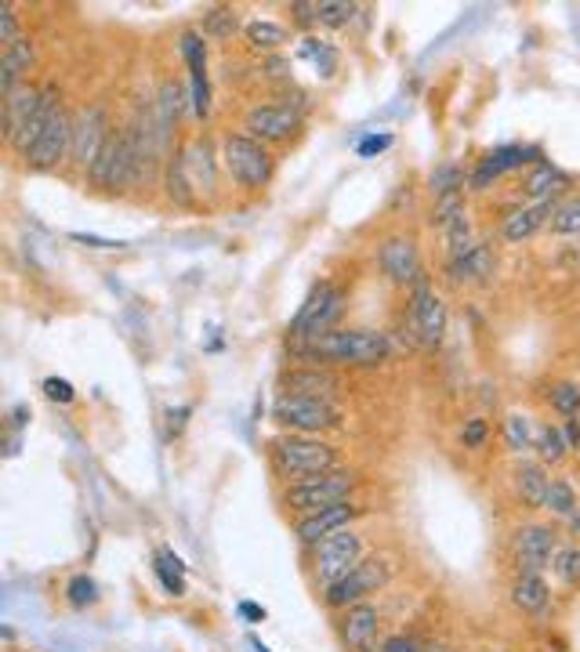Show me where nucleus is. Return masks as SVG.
<instances>
[{
    "mask_svg": "<svg viewBox=\"0 0 580 652\" xmlns=\"http://www.w3.org/2000/svg\"><path fill=\"white\" fill-rule=\"evenodd\" d=\"M392 356V337L385 330H370V326H338L313 337V341L291 345V362L298 367H377Z\"/></svg>",
    "mask_w": 580,
    "mask_h": 652,
    "instance_id": "f257e3e1",
    "label": "nucleus"
},
{
    "mask_svg": "<svg viewBox=\"0 0 580 652\" xmlns=\"http://www.w3.org/2000/svg\"><path fill=\"white\" fill-rule=\"evenodd\" d=\"M269 468L283 482H305L316 479V475L338 471L344 468V454L338 443H330L324 435H291L280 432L276 438H269Z\"/></svg>",
    "mask_w": 580,
    "mask_h": 652,
    "instance_id": "f03ea898",
    "label": "nucleus"
},
{
    "mask_svg": "<svg viewBox=\"0 0 580 652\" xmlns=\"http://www.w3.org/2000/svg\"><path fill=\"white\" fill-rule=\"evenodd\" d=\"M221 153V171L226 178L237 185L240 193H265L276 178V153L269 145H262L258 138L243 131H226L218 142Z\"/></svg>",
    "mask_w": 580,
    "mask_h": 652,
    "instance_id": "7ed1b4c3",
    "label": "nucleus"
},
{
    "mask_svg": "<svg viewBox=\"0 0 580 652\" xmlns=\"http://www.w3.org/2000/svg\"><path fill=\"white\" fill-rule=\"evenodd\" d=\"M360 489H363L360 471L338 468V471L316 475V479L283 486L280 489V508L287 511L291 519H308V515H319V511H327V508L344 504V500H355Z\"/></svg>",
    "mask_w": 580,
    "mask_h": 652,
    "instance_id": "20e7f679",
    "label": "nucleus"
},
{
    "mask_svg": "<svg viewBox=\"0 0 580 652\" xmlns=\"http://www.w3.org/2000/svg\"><path fill=\"white\" fill-rule=\"evenodd\" d=\"M370 558V541L363 530H341L335 536H327L324 544H316L313 551H305V573L308 584L316 587L319 595L327 591L330 584H338L341 576H349L360 562Z\"/></svg>",
    "mask_w": 580,
    "mask_h": 652,
    "instance_id": "39448f33",
    "label": "nucleus"
},
{
    "mask_svg": "<svg viewBox=\"0 0 580 652\" xmlns=\"http://www.w3.org/2000/svg\"><path fill=\"white\" fill-rule=\"evenodd\" d=\"M273 424L291 435H327L344 424V410L335 399H302V395H276Z\"/></svg>",
    "mask_w": 580,
    "mask_h": 652,
    "instance_id": "423d86ee",
    "label": "nucleus"
},
{
    "mask_svg": "<svg viewBox=\"0 0 580 652\" xmlns=\"http://www.w3.org/2000/svg\"><path fill=\"white\" fill-rule=\"evenodd\" d=\"M396 576V566H392L389 555H370L366 562H360L349 576H341L338 584H330L319 601H324L327 612H341L349 606H360V601H370L374 595H381Z\"/></svg>",
    "mask_w": 580,
    "mask_h": 652,
    "instance_id": "0eeeda50",
    "label": "nucleus"
},
{
    "mask_svg": "<svg viewBox=\"0 0 580 652\" xmlns=\"http://www.w3.org/2000/svg\"><path fill=\"white\" fill-rule=\"evenodd\" d=\"M447 326H450L447 301L431 291V283L422 275V280L411 286V297H406V334H411L414 345L436 352L442 345V337H447Z\"/></svg>",
    "mask_w": 580,
    "mask_h": 652,
    "instance_id": "6e6552de",
    "label": "nucleus"
},
{
    "mask_svg": "<svg viewBox=\"0 0 580 652\" xmlns=\"http://www.w3.org/2000/svg\"><path fill=\"white\" fill-rule=\"evenodd\" d=\"M344 294L338 283L330 280H319L313 291H308V297L302 301L298 316L291 319V345L298 341H313V337L327 334V330H338V319L344 316Z\"/></svg>",
    "mask_w": 580,
    "mask_h": 652,
    "instance_id": "1a4fd4ad",
    "label": "nucleus"
},
{
    "mask_svg": "<svg viewBox=\"0 0 580 652\" xmlns=\"http://www.w3.org/2000/svg\"><path fill=\"white\" fill-rule=\"evenodd\" d=\"M559 530L555 522H523L512 530V569L515 576L523 573H537L545 576L551 569L555 555H559Z\"/></svg>",
    "mask_w": 580,
    "mask_h": 652,
    "instance_id": "9d476101",
    "label": "nucleus"
},
{
    "mask_svg": "<svg viewBox=\"0 0 580 652\" xmlns=\"http://www.w3.org/2000/svg\"><path fill=\"white\" fill-rule=\"evenodd\" d=\"M302 128H305V112L287 102H254V106H247L240 120V131L258 138V142L269 149L287 145L291 138L302 134Z\"/></svg>",
    "mask_w": 580,
    "mask_h": 652,
    "instance_id": "9b49d317",
    "label": "nucleus"
},
{
    "mask_svg": "<svg viewBox=\"0 0 580 652\" xmlns=\"http://www.w3.org/2000/svg\"><path fill=\"white\" fill-rule=\"evenodd\" d=\"M117 128L109 123V109L106 102H88L84 109L73 112V156H69V167H77L84 178H88V171L95 167L98 153L106 149L109 134Z\"/></svg>",
    "mask_w": 580,
    "mask_h": 652,
    "instance_id": "f8f14e48",
    "label": "nucleus"
},
{
    "mask_svg": "<svg viewBox=\"0 0 580 652\" xmlns=\"http://www.w3.org/2000/svg\"><path fill=\"white\" fill-rule=\"evenodd\" d=\"M381 623H385V612H381L374 598L335 612V634L341 652H377L381 642H385L381 638Z\"/></svg>",
    "mask_w": 580,
    "mask_h": 652,
    "instance_id": "ddd939ff",
    "label": "nucleus"
},
{
    "mask_svg": "<svg viewBox=\"0 0 580 652\" xmlns=\"http://www.w3.org/2000/svg\"><path fill=\"white\" fill-rule=\"evenodd\" d=\"M69 156H73V109L62 106L58 117L47 123V131L36 138V145L22 156V163L33 174H55L66 167Z\"/></svg>",
    "mask_w": 580,
    "mask_h": 652,
    "instance_id": "4468645a",
    "label": "nucleus"
},
{
    "mask_svg": "<svg viewBox=\"0 0 580 652\" xmlns=\"http://www.w3.org/2000/svg\"><path fill=\"white\" fill-rule=\"evenodd\" d=\"M377 265L389 275V283L411 291V286L425 275L422 272V243H417V236L406 232V229L385 236V240L377 243Z\"/></svg>",
    "mask_w": 580,
    "mask_h": 652,
    "instance_id": "2eb2a0df",
    "label": "nucleus"
},
{
    "mask_svg": "<svg viewBox=\"0 0 580 652\" xmlns=\"http://www.w3.org/2000/svg\"><path fill=\"white\" fill-rule=\"evenodd\" d=\"M366 515H370L366 504H360V500H344V504L319 511V515L294 519V541L302 544V551H313L316 544H324L327 536H335L341 530H352V525L363 522Z\"/></svg>",
    "mask_w": 580,
    "mask_h": 652,
    "instance_id": "dca6fc26",
    "label": "nucleus"
},
{
    "mask_svg": "<svg viewBox=\"0 0 580 652\" xmlns=\"http://www.w3.org/2000/svg\"><path fill=\"white\" fill-rule=\"evenodd\" d=\"M540 149L534 145H501V149H490V153L475 163L472 171H468V193H486L493 182H501L504 174L512 171H529L534 163H540Z\"/></svg>",
    "mask_w": 580,
    "mask_h": 652,
    "instance_id": "f3484780",
    "label": "nucleus"
},
{
    "mask_svg": "<svg viewBox=\"0 0 580 652\" xmlns=\"http://www.w3.org/2000/svg\"><path fill=\"white\" fill-rule=\"evenodd\" d=\"M344 392V378L335 367H291L280 370V395H302V399H338Z\"/></svg>",
    "mask_w": 580,
    "mask_h": 652,
    "instance_id": "a211bd4d",
    "label": "nucleus"
},
{
    "mask_svg": "<svg viewBox=\"0 0 580 652\" xmlns=\"http://www.w3.org/2000/svg\"><path fill=\"white\" fill-rule=\"evenodd\" d=\"M178 52L189 66V95H193V117H211V80H207V36L200 30H185L178 36Z\"/></svg>",
    "mask_w": 580,
    "mask_h": 652,
    "instance_id": "6ab92c4d",
    "label": "nucleus"
},
{
    "mask_svg": "<svg viewBox=\"0 0 580 652\" xmlns=\"http://www.w3.org/2000/svg\"><path fill=\"white\" fill-rule=\"evenodd\" d=\"M178 156L185 163V174H189L196 196H218V171H221V153H215L211 138L196 134L189 145L178 149Z\"/></svg>",
    "mask_w": 580,
    "mask_h": 652,
    "instance_id": "aec40b11",
    "label": "nucleus"
},
{
    "mask_svg": "<svg viewBox=\"0 0 580 652\" xmlns=\"http://www.w3.org/2000/svg\"><path fill=\"white\" fill-rule=\"evenodd\" d=\"M497 272V250L493 243L479 240L472 250H464L461 258H447V283L450 286H475L486 283Z\"/></svg>",
    "mask_w": 580,
    "mask_h": 652,
    "instance_id": "412c9836",
    "label": "nucleus"
},
{
    "mask_svg": "<svg viewBox=\"0 0 580 652\" xmlns=\"http://www.w3.org/2000/svg\"><path fill=\"white\" fill-rule=\"evenodd\" d=\"M559 204H523V207H512L508 215L501 218V243L508 247H519V243H529L534 236L545 229V225H551V215Z\"/></svg>",
    "mask_w": 580,
    "mask_h": 652,
    "instance_id": "4be33fe9",
    "label": "nucleus"
},
{
    "mask_svg": "<svg viewBox=\"0 0 580 652\" xmlns=\"http://www.w3.org/2000/svg\"><path fill=\"white\" fill-rule=\"evenodd\" d=\"M548 486H551V471L537 457L515 460V468H512V493H515V500H519L526 511H540V508H545Z\"/></svg>",
    "mask_w": 580,
    "mask_h": 652,
    "instance_id": "5701e85b",
    "label": "nucleus"
},
{
    "mask_svg": "<svg viewBox=\"0 0 580 652\" xmlns=\"http://www.w3.org/2000/svg\"><path fill=\"white\" fill-rule=\"evenodd\" d=\"M562 189H570V174H566L562 167H555L551 160L534 163L519 182V193H523V199H529V204H562L559 199Z\"/></svg>",
    "mask_w": 580,
    "mask_h": 652,
    "instance_id": "b1692460",
    "label": "nucleus"
},
{
    "mask_svg": "<svg viewBox=\"0 0 580 652\" xmlns=\"http://www.w3.org/2000/svg\"><path fill=\"white\" fill-rule=\"evenodd\" d=\"M36 58H41V52H36L33 36H22V41L4 47V52H0V95H11L15 87L30 84Z\"/></svg>",
    "mask_w": 580,
    "mask_h": 652,
    "instance_id": "393cba45",
    "label": "nucleus"
},
{
    "mask_svg": "<svg viewBox=\"0 0 580 652\" xmlns=\"http://www.w3.org/2000/svg\"><path fill=\"white\" fill-rule=\"evenodd\" d=\"M508 601L515 612H523V617H540V612H548V606H551V587L545 576H537V573L512 576Z\"/></svg>",
    "mask_w": 580,
    "mask_h": 652,
    "instance_id": "a878e982",
    "label": "nucleus"
},
{
    "mask_svg": "<svg viewBox=\"0 0 580 652\" xmlns=\"http://www.w3.org/2000/svg\"><path fill=\"white\" fill-rule=\"evenodd\" d=\"M243 41H247L251 52L273 58V55H280L283 47L291 44V30L280 26V22H273V19H251L243 26Z\"/></svg>",
    "mask_w": 580,
    "mask_h": 652,
    "instance_id": "bb28decb",
    "label": "nucleus"
},
{
    "mask_svg": "<svg viewBox=\"0 0 580 652\" xmlns=\"http://www.w3.org/2000/svg\"><path fill=\"white\" fill-rule=\"evenodd\" d=\"M534 438H537V424H534V417L529 413H508V417L501 421V443H504V449L515 457V460H523V457H529L534 454Z\"/></svg>",
    "mask_w": 580,
    "mask_h": 652,
    "instance_id": "cd10ccee",
    "label": "nucleus"
},
{
    "mask_svg": "<svg viewBox=\"0 0 580 652\" xmlns=\"http://www.w3.org/2000/svg\"><path fill=\"white\" fill-rule=\"evenodd\" d=\"M36 106H41V87L36 84H22L11 95H4V142L15 138V131L33 117Z\"/></svg>",
    "mask_w": 580,
    "mask_h": 652,
    "instance_id": "c85d7f7f",
    "label": "nucleus"
},
{
    "mask_svg": "<svg viewBox=\"0 0 580 652\" xmlns=\"http://www.w3.org/2000/svg\"><path fill=\"white\" fill-rule=\"evenodd\" d=\"M164 193L175 207H200V196H196L189 174H185V163L182 156L175 153L167 163H164Z\"/></svg>",
    "mask_w": 580,
    "mask_h": 652,
    "instance_id": "c756f323",
    "label": "nucleus"
},
{
    "mask_svg": "<svg viewBox=\"0 0 580 652\" xmlns=\"http://www.w3.org/2000/svg\"><path fill=\"white\" fill-rule=\"evenodd\" d=\"M534 457L545 464V468H559V464L570 457V446H566L562 428L551 421L537 424V438H534Z\"/></svg>",
    "mask_w": 580,
    "mask_h": 652,
    "instance_id": "7c9ffc66",
    "label": "nucleus"
},
{
    "mask_svg": "<svg viewBox=\"0 0 580 652\" xmlns=\"http://www.w3.org/2000/svg\"><path fill=\"white\" fill-rule=\"evenodd\" d=\"M545 515L551 519V522H570L577 511H580V497H577V489H573V482L570 479H551V486H548V497H545Z\"/></svg>",
    "mask_w": 580,
    "mask_h": 652,
    "instance_id": "2f4dec72",
    "label": "nucleus"
},
{
    "mask_svg": "<svg viewBox=\"0 0 580 652\" xmlns=\"http://www.w3.org/2000/svg\"><path fill=\"white\" fill-rule=\"evenodd\" d=\"M458 193H468V171L458 160L436 163V171L428 174V196L442 199V196H458Z\"/></svg>",
    "mask_w": 580,
    "mask_h": 652,
    "instance_id": "473e14b6",
    "label": "nucleus"
},
{
    "mask_svg": "<svg viewBox=\"0 0 580 652\" xmlns=\"http://www.w3.org/2000/svg\"><path fill=\"white\" fill-rule=\"evenodd\" d=\"M442 232V247H447V258H461L464 250H472L479 240H475V225H472V215H464L461 218H453L447 229H439Z\"/></svg>",
    "mask_w": 580,
    "mask_h": 652,
    "instance_id": "72a5a7b5",
    "label": "nucleus"
},
{
    "mask_svg": "<svg viewBox=\"0 0 580 652\" xmlns=\"http://www.w3.org/2000/svg\"><path fill=\"white\" fill-rule=\"evenodd\" d=\"M240 30V11L221 4V8H211L207 15L200 19V33L207 36V41H229L232 33Z\"/></svg>",
    "mask_w": 580,
    "mask_h": 652,
    "instance_id": "f704fd0d",
    "label": "nucleus"
},
{
    "mask_svg": "<svg viewBox=\"0 0 580 652\" xmlns=\"http://www.w3.org/2000/svg\"><path fill=\"white\" fill-rule=\"evenodd\" d=\"M548 406L559 413L562 421L580 417V384L577 381H555L548 388Z\"/></svg>",
    "mask_w": 580,
    "mask_h": 652,
    "instance_id": "c9c22d12",
    "label": "nucleus"
},
{
    "mask_svg": "<svg viewBox=\"0 0 580 652\" xmlns=\"http://www.w3.org/2000/svg\"><path fill=\"white\" fill-rule=\"evenodd\" d=\"M551 573L562 587H580V544H562L551 562Z\"/></svg>",
    "mask_w": 580,
    "mask_h": 652,
    "instance_id": "e433bc0d",
    "label": "nucleus"
},
{
    "mask_svg": "<svg viewBox=\"0 0 580 652\" xmlns=\"http://www.w3.org/2000/svg\"><path fill=\"white\" fill-rule=\"evenodd\" d=\"M298 55L313 62L316 73H324V77H330V73H335V66H338L335 47H330L327 41H316V36H305V41L298 44Z\"/></svg>",
    "mask_w": 580,
    "mask_h": 652,
    "instance_id": "4c0bfd02",
    "label": "nucleus"
},
{
    "mask_svg": "<svg viewBox=\"0 0 580 652\" xmlns=\"http://www.w3.org/2000/svg\"><path fill=\"white\" fill-rule=\"evenodd\" d=\"M156 576H160V584L167 587V595H175L182 598L185 595V569H182V562L171 555V551H160L156 555Z\"/></svg>",
    "mask_w": 580,
    "mask_h": 652,
    "instance_id": "58836bf2",
    "label": "nucleus"
},
{
    "mask_svg": "<svg viewBox=\"0 0 580 652\" xmlns=\"http://www.w3.org/2000/svg\"><path fill=\"white\" fill-rule=\"evenodd\" d=\"M551 232L555 236H580V193L566 196L551 215Z\"/></svg>",
    "mask_w": 580,
    "mask_h": 652,
    "instance_id": "ea45409f",
    "label": "nucleus"
},
{
    "mask_svg": "<svg viewBox=\"0 0 580 652\" xmlns=\"http://www.w3.org/2000/svg\"><path fill=\"white\" fill-rule=\"evenodd\" d=\"M355 4H344V0H316V19H319V26H327V30H341V26H349V22L355 19Z\"/></svg>",
    "mask_w": 580,
    "mask_h": 652,
    "instance_id": "a19ab883",
    "label": "nucleus"
},
{
    "mask_svg": "<svg viewBox=\"0 0 580 652\" xmlns=\"http://www.w3.org/2000/svg\"><path fill=\"white\" fill-rule=\"evenodd\" d=\"M464 193H458V196H442V199H436L431 204V210H428V225L431 229H447V225L453 221V218H461L464 215Z\"/></svg>",
    "mask_w": 580,
    "mask_h": 652,
    "instance_id": "79ce46f5",
    "label": "nucleus"
},
{
    "mask_svg": "<svg viewBox=\"0 0 580 652\" xmlns=\"http://www.w3.org/2000/svg\"><path fill=\"white\" fill-rule=\"evenodd\" d=\"M458 438H461L464 449H472V454H479V449H486V443H490V421L479 417V413H475V417H468V421L461 424Z\"/></svg>",
    "mask_w": 580,
    "mask_h": 652,
    "instance_id": "37998d69",
    "label": "nucleus"
},
{
    "mask_svg": "<svg viewBox=\"0 0 580 652\" xmlns=\"http://www.w3.org/2000/svg\"><path fill=\"white\" fill-rule=\"evenodd\" d=\"M95 598H98V587L88 573L73 576V580L66 584V601L73 609H88V606H95Z\"/></svg>",
    "mask_w": 580,
    "mask_h": 652,
    "instance_id": "c03bdc74",
    "label": "nucleus"
},
{
    "mask_svg": "<svg viewBox=\"0 0 580 652\" xmlns=\"http://www.w3.org/2000/svg\"><path fill=\"white\" fill-rule=\"evenodd\" d=\"M428 642L422 634H414V631H400V634H389L385 642H381L377 652H425Z\"/></svg>",
    "mask_w": 580,
    "mask_h": 652,
    "instance_id": "a18cd8bd",
    "label": "nucleus"
},
{
    "mask_svg": "<svg viewBox=\"0 0 580 652\" xmlns=\"http://www.w3.org/2000/svg\"><path fill=\"white\" fill-rule=\"evenodd\" d=\"M15 41H22V30H19L15 4H4V8H0V44L11 47Z\"/></svg>",
    "mask_w": 580,
    "mask_h": 652,
    "instance_id": "49530a36",
    "label": "nucleus"
},
{
    "mask_svg": "<svg viewBox=\"0 0 580 652\" xmlns=\"http://www.w3.org/2000/svg\"><path fill=\"white\" fill-rule=\"evenodd\" d=\"M44 392H47V399H52V403H62V406L77 399V392H73V384L62 381V378H47V381H44Z\"/></svg>",
    "mask_w": 580,
    "mask_h": 652,
    "instance_id": "de8ad7c7",
    "label": "nucleus"
},
{
    "mask_svg": "<svg viewBox=\"0 0 580 652\" xmlns=\"http://www.w3.org/2000/svg\"><path fill=\"white\" fill-rule=\"evenodd\" d=\"M559 428H562V438H566V446H570V454H580V417L559 421Z\"/></svg>",
    "mask_w": 580,
    "mask_h": 652,
    "instance_id": "09e8293b",
    "label": "nucleus"
},
{
    "mask_svg": "<svg viewBox=\"0 0 580 652\" xmlns=\"http://www.w3.org/2000/svg\"><path fill=\"white\" fill-rule=\"evenodd\" d=\"M389 145H392V138H389V134H381V138H366V142L360 145V156L381 153V149H389Z\"/></svg>",
    "mask_w": 580,
    "mask_h": 652,
    "instance_id": "8fccbe9b",
    "label": "nucleus"
},
{
    "mask_svg": "<svg viewBox=\"0 0 580 652\" xmlns=\"http://www.w3.org/2000/svg\"><path fill=\"white\" fill-rule=\"evenodd\" d=\"M73 240H77V243H88V247H98V250H120L123 243H113V240H98V236H73Z\"/></svg>",
    "mask_w": 580,
    "mask_h": 652,
    "instance_id": "3c124183",
    "label": "nucleus"
},
{
    "mask_svg": "<svg viewBox=\"0 0 580 652\" xmlns=\"http://www.w3.org/2000/svg\"><path fill=\"white\" fill-rule=\"evenodd\" d=\"M243 617H251V620H265V609H258V606H240Z\"/></svg>",
    "mask_w": 580,
    "mask_h": 652,
    "instance_id": "603ef678",
    "label": "nucleus"
},
{
    "mask_svg": "<svg viewBox=\"0 0 580 652\" xmlns=\"http://www.w3.org/2000/svg\"><path fill=\"white\" fill-rule=\"evenodd\" d=\"M566 525H570V533L577 536V544H580V511H577V515H573L570 522H566Z\"/></svg>",
    "mask_w": 580,
    "mask_h": 652,
    "instance_id": "864d4df0",
    "label": "nucleus"
},
{
    "mask_svg": "<svg viewBox=\"0 0 580 652\" xmlns=\"http://www.w3.org/2000/svg\"><path fill=\"white\" fill-rule=\"evenodd\" d=\"M425 652H442V649H439L436 642H428V649H425Z\"/></svg>",
    "mask_w": 580,
    "mask_h": 652,
    "instance_id": "5fc2aeb1",
    "label": "nucleus"
},
{
    "mask_svg": "<svg viewBox=\"0 0 580 652\" xmlns=\"http://www.w3.org/2000/svg\"><path fill=\"white\" fill-rule=\"evenodd\" d=\"M442 652H461V649H442Z\"/></svg>",
    "mask_w": 580,
    "mask_h": 652,
    "instance_id": "6e6d98bb",
    "label": "nucleus"
},
{
    "mask_svg": "<svg viewBox=\"0 0 580 652\" xmlns=\"http://www.w3.org/2000/svg\"><path fill=\"white\" fill-rule=\"evenodd\" d=\"M559 652H566V649H559Z\"/></svg>",
    "mask_w": 580,
    "mask_h": 652,
    "instance_id": "4d7b16f0",
    "label": "nucleus"
}]
</instances>
